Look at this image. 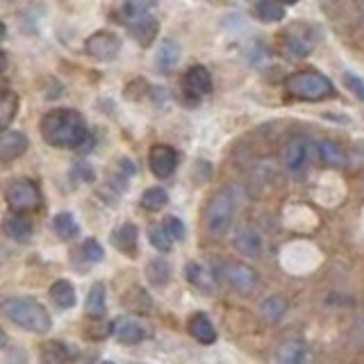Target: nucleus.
<instances>
[{
  "label": "nucleus",
  "mask_w": 364,
  "mask_h": 364,
  "mask_svg": "<svg viewBox=\"0 0 364 364\" xmlns=\"http://www.w3.org/2000/svg\"><path fill=\"white\" fill-rule=\"evenodd\" d=\"M39 130L46 144L55 148H80L89 141L87 121L71 107H55L43 114Z\"/></svg>",
  "instance_id": "1"
},
{
  "label": "nucleus",
  "mask_w": 364,
  "mask_h": 364,
  "mask_svg": "<svg viewBox=\"0 0 364 364\" xmlns=\"http://www.w3.org/2000/svg\"><path fill=\"white\" fill-rule=\"evenodd\" d=\"M0 310H3V316L9 323L28 330L32 335H46L53 326L48 310L34 299H28V296H7Z\"/></svg>",
  "instance_id": "2"
},
{
  "label": "nucleus",
  "mask_w": 364,
  "mask_h": 364,
  "mask_svg": "<svg viewBox=\"0 0 364 364\" xmlns=\"http://www.w3.org/2000/svg\"><path fill=\"white\" fill-rule=\"evenodd\" d=\"M237 212V196L232 187H223L210 198L205 208V228L212 237H223L232 228Z\"/></svg>",
  "instance_id": "3"
},
{
  "label": "nucleus",
  "mask_w": 364,
  "mask_h": 364,
  "mask_svg": "<svg viewBox=\"0 0 364 364\" xmlns=\"http://www.w3.org/2000/svg\"><path fill=\"white\" fill-rule=\"evenodd\" d=\"M287 91L299 100H323L335 94L333 82L316 71H301L287 80Z\"/></svg>",
  "instance_id": "4"
},
{
  "label": "nucleus",
  "mask_w": 364,
  "mask_h": 364,
  "mask_svg": "<svg viewBox=\"0 0 364 364\" xmlns=\"http://www.w3.org/2000/svg\"><path fill=\"white\" fill-rule=\"evenodd\" d=\"M5 200L9 212L28 214L41 205V191L32 180H14L5 189Z\"/></svg>",
  "instance_id": "5"
},
{
  "label": "nucleus",
  "mask_w": 364,
  "mask_h": 364,
  "mask_svg": "<svg viewBox=\"0 0 364 364\" xmlns=\"http://www.w3.org/2000/svg\"><path fill=\"white\" fill-rule=\"evenodd\" d=\"M314 151L310 139H307L305 134H291L287 141L282 146V153H280V159H282V166L287 173L296 176L301 173V171L307 166L310 162V153Z\"/></svg>",
  "instance_id": "6"
},
{
  "label": "nucleus",
  "mask_w": 364,
  "mask_h": 364,
  "mask_svg": "<svg viewBox=\"0 0 364 364\" xmlns=\"http://www.w3.org/2000/svg\"><path fill=\"white\" fill-rule=\"evenodd\" d=\"M121 37L112 30H98L85 41V50L91 60L98 62H109L121 53Z\"/></svg>",
  "instance_id": "7"
},
{
  "label": "nucleus",
  "mask_w": 364,
  "mask_h": 364,
  "mask_svg": "<svg viewBox=\"0 0 364 364\" xmlns=\"http://www.w3.org/2000/svg\"><path fill=\"white\" fill-rule=\"evenodd\" d=\"M316 30L307 23H294L291 28H287L284 32V50L294 57H307L312 55V50L316 48Z\"/></svg>",
  "instance_id": "8"
},
{
  "label": "nucleus",
  "mask_w": 364,
  "mask_h": 364,
  "mask_svg": "<svg viewBox=\"0 0 364 364\" xmlns=\"http://www.w3.org/2000/svg\"><path fill=\"white\" fill-rule=\"evenodd\" d=\"M223 280L239 294H250L259 282L257 271L246 262H228L223 267Z\"/></svg>",
  "instance_id": "9"
},
{
  "label": "nucleus",
  "mask_w": 364,
  "mask_h": 364,
  "mask_svg": "<svg viewBox=\"0 0 364 364\" xmlns=\"http://www.w3.org/2000/svg\"><path fill=\"white\" fill-rule=\"evenodd\" d=\"M148 166H151L153 176L164 180L168 176H173V171L178 166V153L166 144H155L148 153Z\"/></svg>",
  "instance_id": "10"
},
{
  "label": "nucleus",
  "mask_w": 364,
  "mask_h": 364,
  "mask_svg": "<svg viewBox=\"0 0 364 364\" xmlns=\"http://www.w3.org/2000/svg\"><path fill=\"white\" fill-rule=\"evenodd\" d=\"M314 155H316V162L321 166L328 168H341L346 164V153L341 151V146L333 139H316L314 141Z\"/></svg>",
  "instance_id": "11"
},
{
  "label": "nucleus",
  "mask_w": 364,
  "mask_h": 364,
  "mask_svg": "<svg viewBox=\"0 0 364 364\" xmlns=\"http://www.w3.org/2000/svg\"><path fill=\"white\" fill-rule=\"evenodd\" d=\"M235 246L242 255L246 257H262V250H264V239L259 237L257 230L248 225H239L235 232Z\"/></svg>",
  "instance_id": "12"
},
{
  "label": "nucleus",
  "mask_w": 364,
  "mask_h": 364,
  "mask_svg": "<svg viewBox=\"0 0 364 364\" xmlns=\"http://www.w3.org/2000/svg\"><path fill=\"white\" fill-rule=\"evenodd\" d=\"M185 91L193 98H200V96H208L212 91V75L205 66L196 64L187 68L185 73Z\"/></svg>",
  "instance_id": "13"
},
{
  "label": "nucleus",
  "mask_w": 364,
  "mask_h": 364,
  "mask_svg": "<svg viewBox=\"0 0 364 364\" xmlns=\"http://www.w3.org/2000/svg\"><path fill=\"white\" fill-rule=\"evenodd\" d=\"M180 55H182L180 43L176 39H171V37L164 39L155 50V68H157V71H162V73H171L180 64Z\"/></svg>",
  "instance_id": "14"
},
{
  "label": "nucleus",
  "mask_w": 364,
  "mask_h": 364,
  "mask_svg": "<svg viewBox=\"0 0 364 364\" xmlns=\"http://www.w3.org/2000/svg\"><path fill=\"white\" fill-rule=\"evenodd\" d=\"M28 136L21 130H5L3 139H0V159L3 162H11V159H18L23 153L28 151Z\"/></svg>",
  "instance_id": "15"
},
{
  "label": "nucleus",
  "mask_w": 364,
  "mask_h": 364,
  "mask_svg": "<svg viewBox=\"0 0 364 364\" xmlns=\"http://www.w3.org/2000/svg\"><path fill=\"white\" fill-rule=\"evenodd\" d=\"M125 26H128V32L132 34V39L139 43V46H144V48H148V46L155 41L157 30H159L157 18L153 14L141 16V18H134L130 23H125Z\"/></svg>",
  "instance_id": "16"
},
{
  "label": "nucleus",
  "mask_w": 364,
  "mask_h": 364,
  "mask_svg": "<svg viewBox=\"0 0 364 364\" xmlns=\"http://www.w3.org/2000/svg\"><path fill=\"white\" fill-rule=\"evenodd\" d=\"M287 310H289V303L280 294H269L257 305V312L267 323H280L284 314H287Z\"/></svg>",
  "instance_id": "17"
},
{
  "label": "nucleus",
  "mask_w": 364,
  "mask_h": 364,
  "mask_svg": "<svg viewBox=\"0 0 364 364\" xmlns=\"http://www.w3.org/2000/svg\"><path fill=\"white\" fill-rule=\"evenodd\" d=\"M112 328H114V337H117L121 344H139V341H144V337H146L144 326L132 316L117 318Z\"/></svg>",
  "instance_id": "18"
},
{
  "label": "nucleus",
  "mask_w": 364,
  "mask_h": 364,
  "mask_svg": "<svg viewBox=\"0 0 364 364\" xmlns=\"http://www.w3.org/2000/svg\"><path fill=\"white\" fill-rule=\"evenodd\" d=\"M3 228H5V235L11 239V242L28 244L30 239H32V223L23 214H18V212H9L5 216Z\"/></svg>",
  "instance_id": "19"
},
{
  "label": "nucleus",
  "mask_w": 364,
  "mask_h": 364,
  "mask_svg": "<svg viewBox=\"0 0 364 364\" xmlns=\"http://www.w3.org/2000/svg\"><path fill=\"white\" fill-rule=\"evenodd\" d=\"M187 328H189V335L196 341H200V344H214L216 341V328L210 321L208 314H203V312L191 314Z\"/></svg>",
  "instance_id": "20"
},
{
  "label": "nucleus",
  "mask_w": 364,
  "mask_h": 364,
  "mask_svg": "<svg viewBox=\"0 0 364 364\" xmlns=\"http://www.w3.org/2000/svg\"><path fill=\"white\" fill-rule=\"evenodd\" d=\"M112 244L117 246L121 253L134 255L136 244H139V230H136V225L134 223H121L117 230L112 232Z\"/></svg>",
  "instance_id": "21"
},
{
  "label": "nucleus",
  "mask_w": 364,
  "mask_h": 364,
  "mask_svg": "<svg viewBox=\"0 0 364 364\" xmlns=\"http://www.w3.org/2000/svg\"><path fill=\"white\" fill-rule=\"evenodd\" d=\"M85 312L91 318L105 316V312H107V294H105V284H102V282H94V284H91V289L87 291Z\"/></svg>",
  "instance_id": "22"
},
{
  "label": "nucleus",
  "mask_w": 364,
  "mask_h": 364,
  "mask_svg": "<svg viewBox=\"0 0 364 364\" xmlns=\"http://www.w3.org/2000/svg\"><path fill=\"white\" fill-rule=\"evenodd\" d=\"M171 273H173V269H171L168 259L164 257H153L146 264V278L153 287H166L171 280Z\"/></svg>",
  "instance_id": "23"
},
{
  "label": "nucleus",
  "mask_w": 364,
  "mask_h": 364,
  "mask_svg": "<svg viewBox=\"0 0 364 364\" xmlns=\"http://www.w3.org/2000/svg\"><path fill=\"white\" fill-rule=\"evenodd\" d=\"M50 299L57 307H62V310H68V307H73L75 301H77V296H75V287H73V282H68V280H55L50 284Z\"/></svg>",
  "instance_id": "24"
},
{
  "label": "nucleus",
  "mask_w": 364,
  "mask_h": 364,
  "mask_svg": "<svg viewBox=\"0 0 364 364\" xmlns=\"http://www.w3.org/2000/svg\"><path fill=\"white\" fill-rule=\"evenodd\" d=\"M185 273H187V280L196 289H200V291H212L214 289V276L210 273L208 267L200 264V262H189Z\"/></svg>",
  "instance_id": "25"
},
{
  "label": "nucleus",
  "mask_w": 364,
  "mask_h": 364,
  "mask_svg": "<svg viewBox=\"0 0 364 364\" xmlns=\"http://www.w3.org/2000/svg\"><path fill=\"white\" fill-rule=\"evenodd\" d=\"M307 358H310V353H307L303 341H284L276 353V362L280 364H301Z\"/></svg>",
  "instance_id": "26"
},
{
  "label": "nucleus",
  "mask_w": 364,
  "mask_h": 364,
  "mask_svg": "<svg viewBox=\"0 0 364 364\" xmlns=\"http://www.w3.org/2000/svg\"><path fill=\"white\" fill-rule=\"evenodd\" d=\"M53 228L62 239H75L80 235V225L71 212H60L53 216Z\"/></svg>",
  "instance_id": "27"
},
{
  "label": "nucleus",
  "mask_w": 364,
  "mask_h": 364,
  "mask_svg": "<svg viewBox=\"0 0 364 364\" xmlns=\"http://www.w3.org/2000/svg\"><path fill=\"white\" fill-rule=\"evenodd\" d=\"M255 14L262 23H278L284 18V5L280 0H259L255 5Z\"/></svg>",
  "instance_id": "28"
},
{
  "label": "nucleus",
  "mask_w": 364,
  "mask_h": 364,
  "mask_svg": "<svg viewBox=\"0 0 364 364\" xmlns=\"http://www.w3.org/2000/svg\"><path fill=\"white\" fill-rule=\"evenodd\" d=\"M155 5H157V0H123V18H125V23L153 14Z\"/></svg>",
  "instance_id": "29"
},
{
  "label": "nucleus",
  "mask_w": 364,
  "mask_h": 364,
  "mask_svg": "<svg viewBox=\"0 0 364 364\" xmlns=\"http://www.w3.org/2000/svg\"><path fill=\"white\" fill-rule=\"evenodd\" d=\"M148 242H151V246L157 250V253H168V250L173 248L176 239L171 237L166 225L162 223V225H153L151 230H148Z\"/></svg>",
  "instance_id": "30"
},
{
  "label": "nucleus",
  "mask_w": 364,
  "mask_h": 364,
  "mask_svg": "<svg viewBox=\"0 0 364 364\" xmlns=\"http://www.w3.org/2000/svg\"><path fill=\"white\" fill-rule=\"evenodd\" d=\"M18 114V96L14 94V91L5 89L3 94V102H0V125L7 130L11 121H14V117Z\"/></svg>",
  "instance_id": "31"
},
{
  "label": "nucleus",
  "mask_w": 364,
  "mask_h": 364,
  "mask_svg": "<svg viewBox=\"0 0 364 364\" xmlns=\"http://www.w3.org/2000/svg\"><path fill=\"white\" fill-rule=\"evenodd\" d=\"M166 203H168V193H166L162 187H148V189L141 193V208L148 210V212L162 210Z\"/></svg>",
  "instance_id": "32"
},
{
  "label": "nucleus",
  "mask_w": 364,
  "mask_h": 364,
  "mask_svg": "<svg viewBox=\"0 0 364 364\" xmlns=\"http://www.w3.org/2000/svg\"><path fill=\"white\" fill-rule=\"evenodd\" d=\"M80 255H82L87 264H98V262H102V257H105V248L100 246L98 239L89 237L82 242V246H80Z\"/></svg>",
  "instance_id": "33"
},
{
  "label": "nucleus",
  "mask_w": 364,
  "mask_h": 364,
  "mask_svg": "<svg viewBox=\"0 0 364 364\" xmlns=\"http://www.w3.org/2000/svg\"><path fill=\"white\" fill-rule=\"evenodd\" d=\"M68 358H71V350H68L66 344H62V341H48V344L43 346V360L46 362H62Z\"/></svg>",
  "instance_id": "34"
},
{
  "label": "nucleus",
  "mask_w": 364,
  "mask_h": 364,
  "mask_svg": "<svg viewBox=\"0 0 364 364\" xmlns=\"http://www.w3.org/2000/svg\"><path fill=\"white\" fill-rule=\"evenodd\" d=\"M344 85L358 100H364V77H360L358 73H353V71H346L344 73Z\"/></svg>",
  "instance_id": "35"
},
{
  "label": "nucleus",
  "mask_w": 364,
  "mask_h": 364,
  "mask_svg": "<svg viewBox=\"0 0 364 364\" xmlns=\"http://www.w3.org/2000/svg\"><path fill=\"white\" fill-rule=\"evenodd\" d=\"M164 225H166V230L171 232V237L176 239V242H182V239H185V223H182L178 216H166L164 219Z\"/></svg>",
  "instance_id": "36"
},
{
  "label": "nucleus",
  "mask_w": 364,
  "mask_h": 364,
  "mask_svg": "<svg viewBox=\"0 0 364 364\" xmlns=\"http://www.w3.org/2000/svg\"><path fill=\"white\" fill-rule=\"evenodd\" d=\"M71 178H75V180H80V182H91V180H94V171H91L85 162H80V164L73 166Z\"/></svg>",
  "instance_id": "37"
},
{
  "label": "nucleus",
  "mask_w": 364,
  "mask_h": 364,
  "mask_svg": "<svg viewBox=\"0 0 364 364\" xmlns=\"http://www.w3.org/2000/svg\"><path fill=\"white\" fill-rule=\"evenodd\" d=\"M358 333L362 335V339H364V314L360 316V323H358Z\"/></svg>",
  "instance_id": "38"
},
{
  "label": "nucleus",
  "mask_w": 364,
  "mask_h": 364,
  "mask_svg": "<svg viewBox=\"0 0 364 364\" xmlns=\"http://www.w3.org/2000/svg\"><path fill=\"white\" fill-rule=\"evenodd\" d=\"M280 3H282V5H296L299 0H280Z\"/></svg>",
  "instance_id": "39"
},
{
  "label": "nucleus",
  "mask_w": 364,
  "mask_h": 364,
  "mask_svg": "<svg viewBox=\"0 0 364 364\" xmlns=\"http://www.w3.org/2000/svg\"><path fill=\"white\" fill-rule=\"evenodd\" d=\"M3 3H11V0H3Z\"/></svg>",
  "instance_id": "40"
},
{
  "label": "nucleus",
  "mask_w": 364,
  "mask_h": 364,
  "mask_svg": "<svg viewBox=\"0 0 364 364\" xmlns=\"http://www.w3.org/2000/svg\"><path fill=\"white\" fill-rule=\"evenodd\" d=\"M362 18H364V14H362Z\"/></svg>",
  "instance_id": "41"
}]
</instances>
